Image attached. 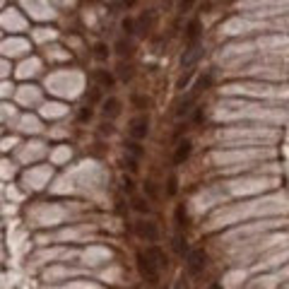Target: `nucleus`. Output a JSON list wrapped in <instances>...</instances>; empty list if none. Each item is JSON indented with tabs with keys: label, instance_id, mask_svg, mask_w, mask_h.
Instances as JSON below:
<instances>
[{
	"label": "nucleus",
	"instance_id": "nucleus-11",
	"mask_svg": "<svg viewBox=\"0 0 289 289\" xmlns=\"http://www.w3.org/2000/svg\"><path fill=\"white\" fill-rule=\"evenodd\" d=\"M198 36H200V22H198V20H190V24H188V41H190V44H195V41H198Z\"/></svg>",
	"mask_w": 289,
	"mask_h": 289
},
{
	"label": "nucleus",
	"instance_id": "nucleus-2",
	"mask_svg": "<svg viewBox=\"0 0 289 289\" xmlns=\"http://www.w3.org/2000/svg\"><path fill=\"white\" fill-rule=\"evenodd\" d=\"M205 263H207V256H205L202 248H195V251H190L188 253V270L193 272V275H200Z\"/></svg>",
	"mask_w": 289,
	"mask_h": 289
},
{
	"label": "nucleus",
	"instance_id": "nucleus-26",
	"mask_svg": "<svg viewBox=\"0 0 289 289\" xmlns=\"http://www.w3.org/2000/svg\"><path fill=\"white\" fill-rule=\"evenodd\" d=\"M125 164H128V169H130V171H137V162H135V159H128Z\"/></svg>",
	"mask_w": 289,
	"mask_h": 289
},
{
	"label": "nucleus",
	"instance_id": "nucleus-4",
	"mask_svg": "<svg viewBox=\"0 0 289 289\" xmlns=\"http://www.w3.org/2000/svg\"><path fill=\"white\" fill-rule=\"evenodd\" d=\"M202 56V46L195 41V44H190L188 48H186V53H183V58H181V67H193L198 60H200Z\"/></svg>",
	"mask_w": 289,
	"mask_h": 289
},
{
	"label": "nucleus",
	"instance_id": "nucleus-25",
	"mask_svg": "<svg viewBox=\"0 0 289 289\" xmlns=\"http://www.w3.org/2000/svg\"><path fill=\"white\" fill-rule=\"evenodd\" d=\"M123 190H128V193L133 190V181H130V178H125V176H123Z\"/></svg>",
	"mask_w": 289,
	"mask_h": 289
},
{
	"label": "nucleus",
	"instance_id": "nucleus-23",
	"mask_svg": "<svg viewBox=\"0 0 289 289\" xmlns=\"http://www.w3.org/2000/svg\"><path fill=\"white\" fill-rule=\"evenodd\" d=\"M176 193V176L169 178V195H174Z\"/></svg>",
	"mask_w": 289,
	"mask_h": 289
},
{
	"label": "nucleus",
	"instance_id": "nucleus-22",
	"mask_svg": "<svg viewBox=\"0 0 289 289\" xmlns=\"http://www.w3.org/2000/svg\"><path fill=\"white\" fill-rule=\"evenodd\" d=\"M123 29H125L128 34H133L135 32V22L133 20H125V22H123Z\"/></svg>",
	"mask_w": 289,
	"mask_h": 289
},
{
	"label": "nucleus",
	"instance_id": "nucleus-21",
	"mask_svg": "<svg viewBox=\"0 0 289 289\" xmlns=\"http://www.w3.org/2000/svg\"><path fill=\"white\" fill-rule=\"evenodd\" d=\"M144 188H147V193H150L152 198H157V188H155V183H152V181H144Z\"/></svg>",
	"mask_w": 289,
	"mask_h": 289
},
{
	"label": "nucleus",
	"instance_id": "nucleus-12",
	"mask_svg": "<svg viewBox=\"0 0 289 289\" xmlns=\"http://www.w3.org/2000/svg\"><path fill=\"white\" fill-rule=\"evenodd\" d=\"M152 22H155V12H147V20H144V15L140 17V22H137V29L142 34L150 32V27H152Z\"/></svg>",
	"mask_w": 289,
	"mask_h": 289
},
{
	"label": "nucleus",
	"instance_id": "nucleus-10",
	"mask_svg": "<svg viewBox=\"0 0 289 289\" xmlns=\"http://www.w3.org/2000/svg\"><path fill=\"white\" fill-rule=\"evenodd\" d=\"M147 256L152 258V260H155V265L157 267H164L167 265V256H164V253H162V251H159V248H150V251H147Z\"/></svg>",
	"mask_w": 289,
	"mask_h": 289
},
{
	"label": "nucleus",
	"instance_id": "nucleus-3",
	"mask_svg": "<svg viewBox=\"0 0 289 289\" xmlns=\"http://www.w3.org/2000/svg\"><path fill=\"white\" fill-rule=\"evenodd\" d=\"M150 133V121H147V116H137L130 121V135H133V140H144V135Z\"/></svg>",
	"mask_w": 289,
	"mask_h": 289
},
{
	"label": "nucleus",
	"instance_id": "nucleus-14",
	"mask_svg": "<svg viewBox=\"0 0 289 289\" xmlns=\"http://www.w3.org/2000/svg\"><path fill=\"white\" fill-rule=\"evenodd\" d=\"M118 56H133V44L130 41H118Z\"/></svg>",
	"mask_w": 289,
	"mask_h": 289
},
{
	"label": "nucleus",
	"instance_id": "nucleus-17",
	"mask_svg": "<svg viewBox=\"0 0 289 289\" xmlns=\"http://www.w3.org/2000/svg\"><path fill=\"white\" fill-rule=\"evenodd\" d=\"M176 220H178V227H186V210H183V207H181V205H178L176 207Z\"/></svg>",
	"mask_w": 289,
	"mask_h": 289
},
{
	"label": "nucleus",
	"instance_id": "nucleus-28",
	"mask_svg": "<svg viewBox=\"0 0 289 289\" xmlns=\"http://www.w3.org/2000/svg\"><path fill=\"white\" fill-rule=\"evenodd\" d=\"M125 3H128V5H130V3H135V0H125Z\"/></svg>",
	"mask_w": 289,
	"mask_h": 289
},
{
	"label": "nucleus",
	"instance_id": "nucleus-16",
	"mask_svg": "<svg viewBox=\"0 0 289 289\" xmlns=\"http://www.w3.org/2000/svg\"><path fill=\"white\" fill-rule=\"evenodd\" d=\"M118 75H121V80H130V78H133V67H130V65H121V67H118Z\"/></svg>",
	"mask_w": 289,
	"mask_h": 289
},
{
	"label": "nucleus",
	"instance_id": "nucleus-24",
	"mask_svg": "<svg viewBox=\"0 0 289 289\" xmlns=\"http://www.w3.org/2000/svg\"><path fill=\"white\" fill-rule=\"evenodd\" d=\"M137 212H147V205H144V200H135V205H133Z\"/></svg>",
	"mask_w": 289,
	"mask_h": 289
},
{
	"label": "nucleus",
	"instance_id": "nucleus-18",
	"mask_svg": "<svg viewBox=\"0 0 289 289\" xmlns=\"http://www.w3.org/2000/svg\"><path fill=\"white\" fill-rule=\"evenodd\" d=\"M174 248H176L178 253H186V239L176 236V239H174Z\"/></svg>",
	"mask_w": 289,
	"mask_h": 289
},
{
	"label": "nucleus",
	"instance_id": "nucleus-9",
	"mask_svg": "<svg viewBox=\"0 0 289 289\" xmlns=\"http://www.w3.org/2000/svg\"><path fill=\"white\" fill-rule=\"evenodd\" d=\"M193 104H195V97H193V94H188V97H186V101H181V104H178V109H176V116H178V118L188 116L190 109H193Z\"/></svg>",
	"mask_w": 289,
	"mask_h": 289
},
{
	"label": "nucleus",
	"instance_id": "nucleus-5",
	"mask_svg": "<svg viewBox=\"0 0 289 289\" xmlns=\"http://www.w3.org/2000/svg\"><path fill=\"white\" fill-rule=\"evenodd\" d=\"M135 232H137V236H142L147 241H157L159 239V232H157L155 222H137L135 224Z\"/></svg>",
	"mask_w": 289,
	"mask_h": 289
},
{
	"label": "nucleus",
	"instance_id": "nucleus-1",
	"mask_svg": "<svg viewBox=\"0 0 289 289\" xmlns=\"http://www.w3.org/2000/svg\"><path fill=\"white\" fill-rule=\"evenodd\" d=\"M137 270H140V275H142L150 284H157V279H159V267L155 265V260L147 256V253H137Z\"/></svg>",
	"mask_w": 289,
	"mask_h": 289
},
{
	"label": "nucleus",
	"instance_id": "nucleus-6",
	"mask_svg": "<svg viewBox=\"0 0 289 289\" xmlns=\"http://www.w3.org/2000/svg\"><path fill=\"white\" fill-rule=\"evenodd\" d=\"M190 152H193V142L190 140H183V142H178L176 152H174V164H183L186 159L190 157Z\"/></svg>",
	"mask_w": 289,
	"mask_h": 289
},
{
	"label": "nucleus",
	"instance_id": "nucleus-20",
	"mask_svg": "<svg viewBox=\"0 0 289 289\" xmlns=\"http://www.w3.org/2000/svg\"><path fill=\"white\" fill-rule=\"evenodd\" d=\"M128 150H130L135 157H140V152H142V150L137 147V142H135V140H130V142H128Z\"/></svg>",
	"mask_w": 289,
	"mask_h": 289
},
{
	"label": "nucleus",
	"instance_id": "nucleus-15",
	"mask_svg": "<svg viewBox=\"0 0 289 289\" xmlns=\"http://www.w3.org/2000/svg\"><path fill=\"white\" fill-rule=\"evenodd\" d=\"M94 56L99 58V60H104V58L109 56V48H106L104 44H97V46H94Z\"/></svg>",
	"mask_w": 289,
	"mask_h": 289
},
{
	"label": "nucleus",
	"instance_id": "nucleus-27",
	"mask_svg": "<svg viewBox=\"0 0 289 289\" xmlns=\"http://www.w3.org/2000/svg\"><path fill=\"white\" fill-rule=\"evenodd\" d=\"M210 289H222V287H217V284H214V287H210Z\"/></svg>",
	"mask_w": 289,
	"mask_h": 289
},
{
	"label": "nucleus",
	"instance_id": "nucleus-7",
	"mask_svg": "<svg viewBox=\"0 0 289 289\" xmlns=\"http://www.w3.org/2000/svg\"><path fill=\"white\" fill-rule=\"evenodd\" d=\"M101 113H104V118H116L118 113H121V101L111 97V99L104 101V106H101Z\"/></svg>",
	"mask_w": 289,
	"mask_h": 289
},
{
	"label": "nucleus",
	"instance_id": "nucleus-8",
	"mask_svg": "<svg viewBox=\"0 0 289 289\" xmlns=\"http://www.w3.org/2000/svg\"><path fill=\"white\" fill-rule=\"evenodd\" d=\"M210 85H212V75H210V73H205L202 78H198V82H195V89H193L190 94H193V97H198V94H200V92H205Z\"/></svg>",
	"mask_w": 289,
	"mask_h": 289
},
{
	"label": "nucleus",
	"instance_id": "nucleus-19",
	"mask_svg": "<svg viewBox=\"0 0 289 289\" xmlns=\"http://www.w3.org/2000/svg\"><path fill=\"white\" fill-rule=\"evenodd\" d=\"M193 5H195V0H178V10L181 12H188Z\"/></svg>",
	"mask_w": 289,
	"mask_h": 289
},
{
	"label": "nucleus",
	"instance_id": "nucleus-13",
	"mask_svg": "<svg viewBox=\"0 0 289 289\" xmlns=\"http://www.w3.org/2000/svg\"><path fill=\"white\" fill-rule=\"evenodd\" d=\"M94 80L99 82L101 87H111L113 85V78L109 75V73H104V70H97V73H94Z\"/></svg>",
	"mask_w": 289,
	"mask_h": 289
}]
</instances>
